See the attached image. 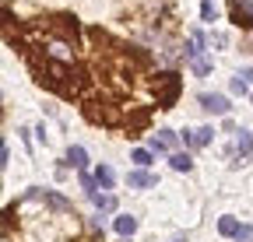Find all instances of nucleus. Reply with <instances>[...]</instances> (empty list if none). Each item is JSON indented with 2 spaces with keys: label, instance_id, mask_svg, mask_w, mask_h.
Returning <instances> with one entry per match:
<instances>
[{
  "label": "nucleus",
  "instance_id": "aec40b11",
  "mask_svg": "<svg viewBox=\"0 0 253 242\" xmlns=\"http://www.w3.org/2000/svg\"><path fill=\"white\" fill-rule=\"evenodd\" d=\"M243 77H246V84H250V81H253V70H243Z\"/></svg>",
  "mask_w": 253,
  "mask_h": 242
},
{
  "label": "nucleus",
  "instance_id": "a211bd4d",
  "mask_svg": "<svg viewBox=\"0 0 253 242\" xmlns=\"http://www.w3.org/2000/svg\"><path fill=\"white\" fill-rule=\"evenodd\" d=\"M211 140H214V130H211V127H201V130H197V147H204V144H211Z\"/></svg>",
  "mask_w": 253,
  "mask_h": 242
},
{
  "label": "nucleus",
  "instance_id": "6e6552de",
  "mask_svg": "<svg viewBox=\"0 0 253 242\" xmlns=\"http://www.w3.org/2000/svg\"><path fill=\"white\" fill-rule=\"evenodd\" d=\"M113 228H116V235H123V239H130V235L137 232V218H134V214H120V218L113 221Z\"/></svg>",
  "mask_w": 253,
  "mask_h": 242
},
{
  "label": "nucleus",
  "instance_id": "2eb2a0df",
  "mask_svg": "<svg viewBox=\"0 0 253 242\" xmlns=\"http://www.w3.org/2000/svg\"><path fill=\"white\" fill-rule=\"evenodd\" d=\"M91 204L99 207V210H113V207H116V197H109V193H95Z\"/></svg>",
  "mask_w": 253,
  "mask_h": 242
},
{
  "label": "nucleus",
  "instance_id": "39448f33",
  "mask_svg": "<svg viewBox=\"0 0 253 242\" xmlns=\"http://www.w3.org/2000/svg\"><path fill=\"white\" fill-rule=\"evenodd\" d=\"M229 155H236L239 162H246V158L253 155V134H246V130H239V134H236V144L229 147Z\"/></svg>",
  "mask_w": 253,
  "mask_h": 242
},
{
  "label": "nucleus",
  "instance_id": "4be33fe9",
  "mask_svg": "<svg viewBox=\"0 0 253 242\" xmlns=\"http://www.w3.org/2000/svg\"><path fill=\"white\" fill-rule=\"evenodd\" d=\"M120 242H130V239H120Z\"/></svg>",
  "mask_w": 253,
  "mask_h": 242
},
{
  "label": "nucleus",
  "instance_id": "0eeeda50",
  "mask_svg": "<svg viewBox=\"0 0 253 242\" xmlns=\"http://www.w3.org/2000/svg\"><path fill=\"white\" fill-rule=\"evenodd\" d=\"M172 147H176V134H172V130H158V134H151V151L166 155V151H172Z\"/></svg>",
  "mask_w": 253,
  "mask_h": 242
},
{
  "label": "nucleus",
  "instance_id": "20e7f679",
  "mask_svg": "<svg viewBox=\"0 0 253 242\" xmlns=\"http://www.w3.org/2000/svg\"><path fill=\"white\" fill-rule=\"evenodd\" d=\"M46 56H49V60H56V64H74V49H71V42H67V39H53V42H49V49H46Z\"/></svg>",
  "mask_w": 253,
  "mask_h": 242
},
{
  "label": "nucleus",
  "instance_id": "f3484780",
  "mask_svg": "<svg viewBox=\"0 0 253 242\" xmlns=\"http://www.w3.org/2000/svg\"><path fill=\"white\" fill-rule=\"evenodd\" d=\"M201 18H204V21H214V18H218V7L211 4V0H204V4H201Z\"/></svg>",
  "mask_w": 253,
  "mask_h": 242
},
{
  "label": "nucleus",
  "instance_id": "9d476101",
  "mask_svg": "<svg viewBox=\"0 0 253 242\" xmlns=\"http://www.w3.org/2000/svg\"><path fill=\"white\" fill-rule=\"evenodd\" d=\"M95 183H99L102 190H113V183H116V172H113L109 165H99V169H95Z\"/></svg>",
  "mask_w": 253,
  "mask_h": 242
},
{
  "label": "nucleus",
  "instance_id": "f257e3e1",
  "mask_svg": "<svg viewBox=\"0 0 253 242\" xmlns=\"http://www.w3.org/2000/svg\"><path fill=\"white\" fill-rule=\"evenodd\" d=\"M183 56L190 60V67H194V74H211V60L204 56V32L201 28H194L190 32V42H186V49H183Z\"/></svg>",
  "mask_w": 253,
  "mask_h": 242
},
{
  "label": "nucleus",
  "instance_id": "1a4fd4ad",
  "mask_svg": "<svg viewBox=\"0 0 253 242\" xmlns=\"http://www.w3.org/2000/svg\"><path fill=\"white\" fill-rule=\"evenodd\" d=\"M232 21H236L239 28H250V25H253V14L246 11L243 0H236V4H232Z\"/></svg>",
  "mask_w": 253,
  "mask_h": 242
},
{
  "label": "nucleus",
  "instance_id": "423d86ee",
  "mask_svg": "<svg viewBox=\"0 0 253 242\" xmlns=\"http://www.w3.org/2000/svg\"><path fill=\"white\" fill-rule=\"evenodd\" d=\"M158 179L148 172V169H134V172H126V186L130 190H148V186H155Z\"/></svg>",
  "mask_w": 253,
  "mask_h": 242
},
{
  "label": "nucleus",
  "instance_id": "5701e85b",
  "mask_svg": "<svg viewBox=\"0 0 253 242\" xmlns=\"http://www.w3.org/2000/svg\"><path fill=\"white\" fill-rule=\"evenodd\" d=\"M250 99H253V95H250Z\"/></svg>",
  "mask_w": 253,
  "mask_h": 242
},
{
  "label": "nucleus",
  "instance_id": "7ed1b4c3",
  "mask_svg": "<svg viewBox=\"0 0 253 242\" xmlns=\"http://www.w3.org/2000/svg\"><path fill=\"white\" fill-rule=\"evenodd\" d=\"M201 109H204V112H214V116H229V109H232V105H229V99H225V95H218V92H204V95H201Z\"/></svg>",
  "mask_w": 253,
  "mask_h": 242
},
{
  "label": "nucleus",
  "instance_id": "f03ea898",
  "mask_svg": "<svg viewBox=\"0 0 253 242\" xmlns=\"http://www.w3.org/2000/svg\"><path fill=\"white\" fill-rule=\"evenodd\" d=\"M155 95H158V105L169 109L176 102V95H179V77L176 74H162V77L155 81Z\"/></svg>",
  "mask_w": 253,
  "mask_h": 242
},
{
  "label": "nucleus",
  "instance_id": "9b49d317",
  "mask_svg": "<svg viewBox=\"0 0 253 242\" xmlns=\"http://www.w3.org/2000/svg\"><path fill=\"white\" fill-rule=\"evenodd\" d=\"M67 165H74V169H84V165H88L84 147H78V144H71V147H67Z\"/></svg>",
  "mask_w": 253,
  "mask_h": 242
},
{
  "label": "nucleus",
  "instance_id": "6ab92c4d",
  "mask_svg": "<svg viewBox=\"0 0 253 242\" xmlns=\"http://www.w3.org/2000/svg\"><path fill=\"white\" fill-rule=\"evenodd\" d=\"M236 239H239V242H250V239H253V228H250V225H243V228H239V235H236Z\"/></svg>",
  "mask_w": 253,
  "mask_h": 242
},
{
  "label": "nucleus",
  "instance_id": "f8f14e48",
  "mask_svg": "<svg viewBox=\"0 0 253 242\" xmlns=\"http://www.w3.org/2000/svg\"><path fill=\"white\" fill-rule=\"evenodd\" d=\"M239 228H243V225H239L236 218H229V214H225V218H218V232L225 235V239H236V235H239Z\"/></svg>",
  "mask_w": 253,
  "mask_h": 242
},
{
  "label": "nucleus",
  "instance_id": "412c9836",
  "mask_svg": "<svg viewBox=\"0 0 253 242\" xmlns=\"http://www.w3.org/2000/svg\"><path fill=\"white\" fill-rule=\"evenodd\" d=\"M172 242H183V235H179V239H172Z\"/></svg>",
  "mask_w": 253,
  "mask_h": 242
},
{
  "label": "nucleus",
  "instance_id": "4468645a",
  "mask_svg": "<svg viewBox=\"0 0 253 242\" xmlns=\"http://www.w3.org/2000/svg\"><path fill=\"white\" fill-rule=\"evenodd\" d=\"M169 165H172L176 172H190V169H194V158H190V155H183V151H176V155L169 158Z\"/></svg>",
  "mask_w": 253,
  "mask_h": 242
},
{
  "label": "nucleus",
  "instance_id": "dca6fc26",
  "mask_svg": "<svg viewBox=\"0 0 253 242\" xmlns=\"http://www.w3.org/2000/svg\"><path fill=\"white\" fill-rule=\"evenodd\" d=\"M229 88H232V95H246V92H250V84H246V77H243V74H236Z\"/></svg>",
  "mask_w": 253,
  "mask_h": 242
},
{
  "label": "nucleus",
  "instance_id": "ddd939ff",
  "mask_svg": "<svg viewBox=\"0 0 253 242\" xmlns=\"http://www.w3.org/2000/svg\"><path fill=\"white\" fill-rule=\"evenodd\" d=\"M151 158H155V151H151V147H137V151H130V162H134L137 169H148Z\"/></svg>",
  "mask_w": 253,
  "mask_h": 242
}]
</instances>
